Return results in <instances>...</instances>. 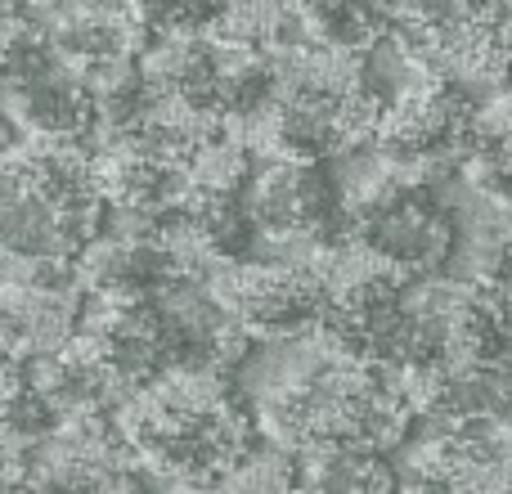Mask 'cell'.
Segmentation results:
<instances>
[{"label":"cell","instance_id":"5b68a950","mask_svg":"<svg viewBox=\"0 0 512 494\" xmlns=\"http://www.w3.org/2000/svg\"><path fill=\"white\" fill-rule=\"evenodd\" d=\"M77 310V279L45 283L23 274L0 283V351L18 364L63 351L77 333Z\"/></svg>","mask_w":512,"mask_h":494},{"label":"cell","instance_id":"8992f818","mask_svg":"<svg viewBox=\"0 0 512 494\" xmlns=\"http://www.w3.org/2000/svg\"><path fill=\"white\" fill-rule=\"evenodd\" d=\"M252 149L234 131H216L185 158V185L198 198H234L252 176Z\"/></svg>","mask_w":512,"mask_h":494},{"label":"cell","instance_id":"52a82bcc","mask_svg":"<svg viewBox=\"0 0 512 494\" xmlns=\"http://www.w3.org/2000/svg\"><path fill=\"white\" fill-rule=\"evenodd\" d=\"M297 486H315V490H391L396 486V468H391L382 454H364V450L301 454L297 459Z\"/></svg>","mask_w":512,"mask_h":494},{"label":"cell","instance_id":"7a4b0ae2","mask_svg":"<svg viewBox=\"0 0 512 494\" xmlns=\"http://www.w3.org/2000/svg\"><path fill=\"white\" fill-rule=\"evenodd\" d=\"M391 32L463 90H499L512 77V0H423Z\"/></svg>","mask_w":512,"mask_h":494},{"label":"cell","instance_id":"9c48e42d","mask_svg":"<svg viewBox=\"0 0 512 494\" xmlns=\"http://www.w3.org/2000/svg\"><path fill=\"white\" fill-rule=\"evenodd\" d=\"M216 486L230 490H292L297 486V454H288L283 445H248L230 468L221 472Z\"/></svg>","mask_w":512,"mask_h":494},{"label":"cell","instance_id":"277c9868","mask_svg":"<svg viewBox=\"0 0 512 494\" xmlns=\"http://www.w3.org/2000/svg\"><path fill=\"white\" fill-rule=\"evenodd\" d=\"M337 230L360 234L382 261H391L405 279L414 274H436L454 261V243H459V225L454 212L441 203L436 185L418 180L378 203L373 212L355 216V221L337 225Z\"/></svg>","mask_w":512,"mask_h":494},{"label":"cell","instance_id":"30bf717a","mask_svg":"<svg viewBox=\"0 0 512 494\" xmlns=\"http://www.w3.org/2000/svg\"><path fill=\"white\" fill-rule=\"evenodd\" d=\"M508 81H512V77H508Z\"/></svg>","mask_w":512,"mask_h":494},{"label":"cell","instance_id":"3957f363","mask_svg":"<svg viewBox=\"0 0 512 494\" xmlns=\"http://www.w3.org/2000/svg\"><path fill=\"white\" fill-rule=\"evenodd\" d=\"M203 283L256 342L301 333V328H310L324 315V288H319L310 265L225 256Z\"/></svg>","mask_w":512,"mask_h":494},{"label":"cell","instance_id":"6da1fadb","mask_svg":"<svg viewBox=\"0 0 512 494\" xmlns=\"http://www.w3.org/2000/svg\"><path fill=\"white\" fill-rule=\"evenodd\" d=\"M234 373L256 436L297 459L324 450L387 454L414 427V409L387 364L346 346L324 319L252 346Z\"/></svg>","mask_w":512,"mask_h":494},{"label":"cell","instance_id":"ba28073f","mask_svg":"<svg viewBox=\"0 0 512 494\" xmlns=\"http://www.w3.org/2000/svg\"><path fill=\"white\" fill-rule=\"evenodd\" d=\"M315 41L337 45V50L364 54L378 36L391 32V18L382 14L378 0H306Z\"/></svg>","mask_w":512,"mask_h":494}]
</instances>
